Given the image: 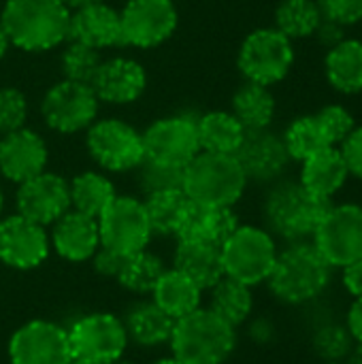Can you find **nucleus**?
<instances>
[{
	"label": "nucleus",
	"instance_id": "nucleus-1",
	"mask_svg": "<svg viewBox=\"0 0 362 364\" xmlns=\"http://www.w3.org/2000/svg\"><path fill=\"white\" fill-rule=\"evenodd\" d=\"M333 267L312 241L288 243L267 277L271 294L290 307L316 303L331 286Z\"/></svg>",
	"mask_w": 362,
	"mask_h": 364
},
{
	"label": "nucleus",
	"instance_id": "nucleus-2",
	"mask_svg": "<svg viewBox=\"0 0 362 364\" xmlns=\"http://www.w3.org/2000/svg\"><path fill=\"white\" fill-rule=\"evenodd\" d=\"M0 21L13 47L41 53L68 41L70 9L62 0H6Z\"/></svg>",
	"mask_w": 362,
	"mask_h": 364
},
{
	"label": "nucleus",
	"instance_id": "nucleus-3",
	"mask_svg": "<svg viewBox=\"0 0 362 364\" xmlns=\"http://www.w3.org/2000/svg\"><path fill=\"white\" fill-rule=\"evenodd\" d=\"M329 209L331 200L309 194L301 181L277 179L262 203L265 228L286 243L312 241Z\"/></svg>",
	"mask_w": 362,
	"mask_h": 364
},
{
	"label": "nucleus",
	"instance_id": "nucleus-4",
	"mask_svg": "<svg viewBox=\"0 0 362 364\" xmlns=\"http://www.w3.org/2000/svg\"><path fill=\"white\" fill-rule=\"evenodd\" d=\"M169 346L183 364H224L237 348V328L209 307H198L175 320Z\"/></svg>",
	"mask_w": 362,
	"mask_h": 364
},
{
	"label": "nucleus",
	"instance_id": "nucleus-5",
	"mask_svg": "<svg viewBox=\"0 0 362 364\" xmlns=\"http://www.w3.org/2000/svg\"><path fill=\"white\" fill-rule=\"evenodd\" d=\"M247 188L239 160L230 154L198 151L183 168L181 190L203 207H235Z\"/></svg>",
	"mask_w": 362,
	"mask_h": 364
},
{
	"label": "nucleus",
	"instance_id": "nucleus-6",
	"mask_svg": "<svg viewBox=\"0 0 362 364\" xmlns=\"http://www.w3.org/2000/svg\"><path fill=\"white\" fill-rule=\"evenodd\" d=\"M277 254L275 237L267 228L241 224L222 245L224 275L254 288L267 282Z\"/></svg>",
	"mask_w": 362,
	"mask_h": 364
},
{
	"label": "nucleus",
	"instance_id": "nucleus-7",
	"mask_svg": "<svg viewBox=\"0 0 362 364\" xmlns=\"http://www.w3.org/2000/svg\"><path fill=\"white\" fill-rule=\"evenodd\" d=\"M292 64V41L275 28H258L250 32L237 55V66L245 81H254L267 87L280 83L290 73Z\"/></svg>",
	"mask_w": 362,
	"mask_h": 364
},
{
	"label": "nucleus",
	"instance_id": "nucleus-8",
	"mask_svg": "<svg viewBox=\"0 0 362 364\" xmlns=\"http://www.w3.org/2000/svg\"><path fill=\"white\" fill-rule=\"evenodd\" d=\"M85 147L92 160L107 173H130L145 158L141 132L117 117L96 119L85 130Z\"/></svg>",
	"mask_w": 362,
	"mask_h": 364
},
{
	"label": "nucleus",
	"instance_id": "nucleus-9",
	"mask_svg": "<svg viewBox=\"0 0 362 364\" xmlns=\"http://www.w3.org/2000/svg\"><path fill=\"white\" fill-rule=\"evenodd\" d=\"M68 331L73 360L85 364H113L124 358L128 335L124 322L107 311L81 316Z\"/></svg>",
	"mask_w": 362,
	"mask_h": 364
},
{
	"label": "nucleus",
	"instance_id": "nucleus-10",
	"mask_svg": "<svg viewBox=\"0 0 362 364\" xmlns=\"http://www.w3.org/2000/svg\"><path fill=\"white\" fill-rule=\"evenodd\" d=\"M100 100L92 85L62 79L51 85L41 100L45 124L60 134L85 132L98 119Z\"/></svg>",
	"mask_w": 362,
	"mask_h": 364
},
{
	"label": "nucleus",
	"instance_id": "nucleus-11",
	"mask_svg": "<svg viewBox=\"0 0 362 364\" xmlns=\"http://www.w3.org/2000/svg\"><path fill=\"white\" fill-rule=\"evenodd\" d=\"M312 243L333 269L362 260V205H331Z\"/></svg>",
	"mask_w": 362,
	"mask_h": 364
},
{
	"label": "nucleus",
	"instance_id": "nucleus-12",
	"mask_svg": "<svg viewBox=\"0 0 362 364\" xmlns=\"http://www.w3.org/2000/svg\"><path fill=\"white\" fill-rule=\"evenodd\" d=\"M100 245L122 256L147 250L151 241V226L145 205L134 196H115V200L98 215Z\"/></svg>",
	"mask_w": 362,
	"mask_h": 364
},
{
	"label": "nucleus",
	"instance_id": "nucleus-13",
	"mask_svg": "<svg viewBox=\"0 0 362 364\" xmlns=\"http://www.w3.org/2000/svg\"><path fill=\"white\" fill-rule=\"evenodd\" d=\"M122 45L151 49L169 41L179 23L173 0H128L119 11Z\"/></svg>",
	"mask_w": 362,
	"mask_h": 364
},
{
	"label": "nucleus",
	"instance_id": "nucleus-14",
	"mask_svg": "<svg viewBox=\"0 0 362 364\" xmlns=\"http://www.w3.org/2000/svg\"><path fill=\"white\" fill-rule=\"evenodd\" d=\"M143 136L145 158L186 168L201 151L196 119L190 115H166L147 126Z\"/></svg>",
	"mask_w": 362,
	"mask_h": 364
},
{
	"label": "nucleus",
	"instance_id": "nucleus-15",
	"mask_svg": "<svg viewBox=\"0 0 362 364\" xmlns=\"http://www.w3.org/2000/svg\"><path fill=\"white\" fill-rule=\"evenodd\" d=\"M11 364H70L68 331L49 320H32L9 339Z\"/></svg>",
	"mask_w": 362,
	"mask_h": 364
},
{
	"label": "nucleus",
	"instance_id": "nucleus-16",
	"mask_svg": "<svg viewBox=\"0 0 362 364\" xmlns=\"http://www.w3.org/2000/svg\"><path fill=\"white\" fill-rule=\"evenodd\" d=\"M51 250L45 226L13 213L0 218V262L15 271H32L41 267Z\"/></svg>",
	"mask_w": 362,
	"mask_h": 364
},
{
	"label": "nucleus",
	"instance_id": "nucleus-17",
	"mask_svg": "<svg viewBox=\"0 0 362 364\" xmlns=\"http://www.w3.org/2000/svg\"><path fill=\"white\" fill-rule=\"evenodd\" d=\"M15 209L19 215L45 228L51 226L70 209L68 181L58 173L43 171L41 175L17 186Z\"/></svg>",
	"mask_w": 362,
	"mask_h": 364
},
{
	"label": "nucleus",
	"instance_id": "nucleus-18",
	"mask_svg": "<svg viewBox=\"0 0 362 364\" xmlns=\"http://www.w3.org/2000/svg\"><path fill=\"white\" fill-rule=\"evenodd\" d=\"M235 158L239 160L247 181L258 183H275L282 179L292 160L284 139L269 128L247 130Z\"/></svg>",
	"mask_w": 362,
	"mask_h": 364
},
{
	"label": "nucleus",
	"instance_id": "nucleus-19",
	"mask_svg": "<svg viewBox=\"0 0 362 364\" xmlns=\"http://www.w3.org/2000/svg\"><path fill=\"white\" fill-rule=\"evenodd\" d=\"M49 149L32 128H19L0 139V175L11 183H23L47 171Z\"/></svg>",
	"mask_w": 362,
	"mask_h": 364
},
{
	"label": "nucleus",
	"instance_id": "nucleus-20",
	"mask_svg": "<svg viewBox=\"0 0 362 364\" xmlns=\"http://www.w3.org/2000/svg\"><path fill=\"white\" fill-rule=\"evenodd\" d=\"M147 87V73L141 62L126 55H115L102 60L92 90L100 102L109 105H130L143 96Z\"/></svg>",
	"mask_w": 362,
	"mask_h": 364
},
{
	"label": "nucleus",
	"instance_id": "nucleus-21",
	"mask_svg": "<svg viewBox=\"0 0 362 364\" xmlns=\"http://www.w3.org/2000/svg\"><path fill=\"white\" fill-rule=\"evenodd\" d=\"M49 241L60 258L68 262H87L100 247L98 220L68 209L51 224Z\"/></svg>",
	"mask_w": 362,
	"mask_h": 364
},
{
	"label": "nucleus",
	"instance_id": "nucleus-22",
	"mask_svg": "<svg viewBox=\"0 0 362 364\" xmlns=\"http://www.w3.org/2000/svg\"><path fill=\"white\" fill-rule=\"evenodd\" d=\"M68 41L83 43L98 51L122 45L119 11L109 6L105 0L70 11Z\"/></svg>",
	"mask_w": 362,
	"mask_h": 364
},
{
	"label": "nucleus",
	"instance_id": "nucleus-23",
	"mask_svg": "<svg viewBox=\"0 0 362 364\" xmlns=\"http://www.w3.org/2000/svg\"><path fill=\"white\" fill-rule=\"evenodd\" d=\"M173 269L190 277L203 292H207L224 277L222 247L205 243V241L181 239L177 241Z\"/></svg>",
	"mask_w": 362,
	"mask_h": 364
},
{
	"label": "nucleus",
	"instance_id": "nucleus-24",
	"mask_svg": "<svg viewBox=\"0 0 362 364\" xmlns=\"http://www.w3.org/2000/svg\"><path fill=\"white\" fill-rule=\"evenodd\" d=\"M301 164V186L322 200H331L350 177L348 166L337 147H326L303 160Z\"/></svg>",
	"mask_w": 362,
	"mask_h": 364
},
{
	"label": "nucleus",
	"instance_id": "nucleus-25",
	"mask_svg": "<svg viewBox=\"0 0 362 364\" xmlns=\"http://www.w3.org/2000/svg\"><path fill=\"white\" fill-rule=\"evenodd\" d=\"M122 322L128 341L141 348H160L169 343L175 328V320L166 311H162L154 301H141L132 305Z\"/></svg>",
	"mask_w": 362,
	"mask_h": 364
},
{
	"label": "nucleus",
	"instance_id": "nucleus-26",
	"mask_svg": "<svg viewBox=\"0 0 362 364\" xmlns=\"http://www.w3.org/2000/svg\"><path fill=\"white\" fill-rule=\"evenodd\" d=\"M239 226L241 224L233 207H203L192 203V209L188 213V220L177 241L190 239V241H205L222 247Z\"/></svg>",
	"mask_w": 362,
	"mask_h": 364
},
{
	"label": "nucleus",
	"instance_id": "nucleus-27",
	"mask_svg": "<svg viewBox=\"0 0 362 364\" xmlns=\"http://www.w3.org/2000/svg\"><path fill=\"white\" fill-rule=\"evenodd\" d=\"M145 213L151 226V235L158 237H179L188 213L192 209V200L183 190H166L158 194H149L143 200Z\"/></svg>",
	"mask_w": 362,
	"mask_h": 364
},
{
	"label": "nucleus",
	"instance_id": "nucleus-28",
	"mask_svg": "<svg viewBox=\"0 0 362 364\" xmlns=\"http://www.w3.org/2000/svg\"><path fill=\"white\" fill-rule=\"evenodd\" d=\"M203 290L177 269H166L151 290V301L166 311L173 320H179L201 307Z\"/></svg>",
	"mask_w": 362,
	"mask_h": 364
},
{
	"label": "nucleus",
	"instance_id": "nucleus-29",
	"mask_svg": "<svg viewBox=\"0 0 362 364\" xmlns=\"http://www.w3.org/2000/svg\"><path fill=\"white\" fill-rule=\"evenodd\" d=\"M196 132L201 151L235 156L247 130L230 111H209L196 117Z\"/></svg>",
	"mask_w": 362,
	"mask_h": 364
},
{
	"label": "nucleus",
	"instance_id": "nucleus-30",
	"mask_svg": "<svg viewBox=\"0 0 362 364\" xmlns=\"http://www.w3.org/2000/svg\"><path fill=\"white\" fill-rule=\"evenodd\" d=\"M329 83L341 94L362 92V41L344 38L331 47L324 60Z\"/></svg>",
	"mask_w": 362,
	"mask_h": 364
},
{
	"label": "nucleus",
	"instance_id": "nucleus-31",
	"mask_svg": "<svg viewBox=\"0 0 362 364\" xmlns=\"http://www.w3.org/2000/svg\"><path fill=\"white\" fill-rule=\"evenodd\" d=\"M68 188H70V209L96 220L117 196L113 181L98 171H83L75 175Z\"/></svg>",
	"mask_w": 362,
	"mask_h": 364
},
{
	"label": "nucleus",
	"instance_id": "nucleus-32",
	"mask_svg": "<svg viewBox=\"0 0 362 364\" xmlns=\"http://www.w3.org/2000/svg\"><path fill=\"white\" fill-rule=\"evenodd\" d=\"M233 115L243 124L245 130L269 128L275 117V96L267 85L245 81L233 94Z\"/></svg>",
	"mask_w": 362,
	"mask_h": 364
},
{
	"label": "nucleus",
	"instance_id": "nucleus-33",
	"mask_svg": "<svg viewBox=\"0 0 362 364\" xmlns=\"http://www.w3.org/2000/svg\"><path fill=\"white\" fill-rule=\"evenodd\" d=\"M209 309L213 314H218L222 320H226L230 326L237 328V326L245 324L254 311L252 288L224 275L209 290Z\"/></svg>",
	"mask_w": 362,
	"mask_h": 364
},
{
	"label": "nucleus",
	"instance_id": "nucleus-34",
	"mask_svg": "<svg viewBox=\"0 0 362 364\" xmlns=\"http://www.w3.org/2000/svg\"><path fill=\"white\" fill-rule=\"evenodd\" d=\"M164 271H166V267L160 256H156L147 250H141V252L124 256V262H122V269H119L115 282L124 290L143 296V294H151V290L156 288V284Z\"/></svg>",
	"mask_w": 362,
	"mask_h": 364
},
{
	"label": "nucleus",
	"instance_id": "nucleus-35",
	"mask_svg": "<svg viewBox=\"0 0 362 364\" xmlns=\"http://www.w3.org/2000/svg\"><path fill=\"white\" fill-rule=\"evenodd\" d=\"M322 21L318 0H282L275 9V30L290 41L314 36Z\"/></svg>",
	"mask_w": 362,
	"mask_h": 364
},
{
	"label": "nucleus",
	"instance_id": "nucleus-36",
	"mask_svg": "<svg viewBox=\"0 0 362 364\" xmlns=\"http://www.w3.org/2000/svg\"><path fill=\"white\" fill-rule=\"evenodd\" d=\"M284 145L290 154L292 160H307L312 158L314 154L331 147L326 143V136L316 119V115H303V117H297L284 132Z\"/></svg>",
	"mask_w": 362,
	"mask_h": 364
},
{
	"label": "nucleus",
	"instance_id": "nucleus-37",
	"mask_svg": "<svg viewBox=\"0 0 362 364\" xmlns=\"http://www.w3.org/2000/svg\"><path fill=\"white\" fill-rule=\"evenodd\" d=\"M354 343L356 341L346 322L326 320L312 333V350L322 363H346Z\"/></svg>",
	"mask_w": 362,
	"mask_h": 364
},
{
	"label": "nucleus",
	"instance_id": "nucleus-38",
	"mask_svg": "<svg viewBox=\"0 0 362 364\" xmlns=\"http://www.w3.org/2000/svg\"><path fill=\"white\" fill-rule=\"evenodd\" d=\"M100 64H102L100 51L92 49L83 43H77V41H68V45L64 47V51L60 55L62 79L77 81V83L92 85Z\"/></svg>",
	"mask_w": 362,
	"mask_h": 364
},
{
	"label": "nucleus",
	"instance_id": "nucleus-39",
	"mask_svg": "<svg viewBox=\"0 0 362 364\" xmlns=\"http://www.w3.org/2000/svg\"><path fill=\"white\" fill-rule=\"evenodd\" d=\"M134 173H137V186L145 196L166 190H181L183 186V168L156 162L149 158H143V162L134 168Z\"/></svg>",
	"mask_w": 362,
	"mask_h": 364
},
{
	"label": "nucleus",
	"instance_id": "nucleus-40",
	"mask_svg": "<svg viewBox=\"0 0 362 364\" xmlns=\"http://www.w3.org/2000/svg\"><path fill=\"white\" fill-rule=\"evenodd\" d=\"M28 98L21 90L4 85L0 87V134L15 132L28 122Z\"/></svg>",
	"mask_w": 362,
	"mask_h": 364
},
{
	"label": "nucleus",
	"instance_id": "nucleus-41",
	"mask_svg": "<svg viewBox=\"0 0 362 364\" xmlns=\"http://www.w3.org/2000/svg\"><path fill=\"white\" fill-rule=\"evenodd\" d=\"M324 136H326V143L331 147H337L341 145V141L356 128V122H354V115L341 107V105H329V107H322L318 113H314Z\"/></svg>",
	"mask_w": 362,
	"mask_h": 364
},
{
	"label": "nucleus",
	"instance_id": "nucleus-42",
	"mask_svg": "<svg viewBox=\"0 0 362 364\" xmlns=\"http://www.w3.org/2000/svg\"><path fill=\"white\" fill-rule=\"evenodd\" d=\"M322 17L341 26H354L362 21V0H318Z\"/></svg>",
	"mask_w": 362,
	"mask_h": 364
},
{
	"label": "nucleus",
	"instance_id": "nucleus-43",
	"mask_svg": "<svg viewBox=\"0 0 362 364\" xmlns=\"http://www.w3.org/2000/svg\"><path fill=\"white\" fill-rule=\"evenodd\" d=\"M341 158L348 166V173L356 179H362V126L354 128L339 145Z\"/></svg>",
	"mask_w": 362,
	"mask_h": 364
},
{
	"label": "nucleus",
	"instance_id": "nucleus-44",
	"mask_svg": "<svg viewBox=\"0 0 362 364\" xmlns=\"http://www.w3.org/2000/svg\"><path fill=\"white\" fill-rule=\"evenodd\" d=\"M122 262H124V256L113 252V250H107V247H98L96 254L92 256V267L94 271L100 275V277H111L115 279L119 269H122Z\"/></svg>",
	"mask_w": 362,
	"mask_h": 364
},
{
	"label": "nucleus",
	"instance_id": "nucleus-45",
	"mask_svg": "<svg viewBox=\"0 0 362 364\" xmlns=\"http://www.w3.org/2000/svg\"><path fill=\"white\" fill-rule=\"evenodd\" d=\"M314 36H316L326 49H331V47L339 45V43L346 38V26H341V23H337V21H333V19L322 17V21H320V26L316 28Z\"/></svg>",
	"mask_w": 362,
	"mask_h": 364
},
{
	"label": "nucleus",
	"instance_id": "nucleus-46",
	"mask_svg": "<svg viewBox=\"0 0 362 364\" xmlns=\"http://www.w3.org/2000/svg\"><path fill=\"white\" fill-rule=\"evenodd\" d=\"M341 284L344 290L352 296V299H361L362 296V260H356L348 267L341 269Z\"/></svg>",
	"mask_w": 362,
	"mask_h": 364
},
{
	"label": "nucleus",
	"instance_id": "nucleus-47",
	"mask_svg": "<svg viewBox=\"0 0 362 364\" xmlns=\"http://www.w3.org/2000/svg\"><path fill=\"white\" fill-rule=\"evenodd\" d=\"M346 326L352 333L354 341L362 343V296L352 301V305L348 309V316H346Z\"/></svg>",
	"mask_w": 362,
	"mask_h": 364
},
{
	"label": "nucleus",
	"instance_id": "nucleus-48",
	"mask_svg": "<svg viewBox=\"0 0 362 364\" xmlns=\"http://www.w3.org/2000/svg\"><path fill=\"white\" fill-rule=\"evenodd\" d=\"M252 337L258 343H267V341H271L275 337V326L269 320H256L252 324Z\"/></svg>",
	"mask_w": 362,
	"mask_h": 364
},
{
	"label": "nucleus",
	"instance_id": "nucleus-49",
	"mask_svg": "<svg viewBox=\"0 0 362 364\" xmlns=\"http://www.w3.org/2000/svg\"><path fill=\"white\" fill-rule=\"evenodd\" d=\"M346 364H362V343H354V348L350 350L348 358H346Z\"/></svg>",
	"mask_w": 362,
	"mask_h": 364
},
{
	"label": "nucleus",
	"instance_id": "nucleus-50",
	"mask_svg": "<svg viewBox=\"0 0 362 364\" xmlns=\"http://www.w3.org/2000/svg\"><path fill=\"white\" fill-rule=\"evenodd\" d=\"M9 47H11V41H9V36H6V30H4V26H2V21H0V60L6 55Z\"/></svg>",
	"mask_w": 362,
	"mask_h": 364
},
{
	"label": "nucleus",
	"instance_id": "nucleus-51",
	"mask_svg": "<svg viewBox=\"0 0 362 364\" xmlns=\"http://www.w3.org/2000/svg\"><path fill=\"white\" fill-rule=\"evenodd\" d=\"M70 11H75V9H81V6H87V4H92V2H100V0H62Z\"/></svg>",
	"mask_w": 362,
	"mask_h": 364
},
{
	"label": "nucleus",
	"instance_id": "nucleus-52",
	"mask_svg": "<svg viewBox=\"0 0 362 364\" xmlns=\"http://www.w3.org/2000/svg\"><path fill=\"white\" fill-rule=\"evenodd\" d=\"M154 364H183L181 360H177L175 356H171V358H160V360H156Z\"/></svg>",
	"mask_w": 362,
	"mask_h": 364
},
{
	"label": "nucleus",
	"instance_id": "nucleus-53",
	"mask_svg": "<svg viewBox=\"0 0 362 364\" xmlns=\"http://www.w3.org/2000/svg\"><path fill=\"white\" fill-rule=\"evenodd\" d=\"M2 211H4V192L0 188V218H2Z\"/></svg>",
	"mask_w": 362,
	"mask_h": 364
},
{
	"label": "nucleus",
	"instance_id": "nucleus-54",
	"mask_svg": "<svg viewBox=\"0 0 362 364\" xmlns=\"http://www.w3.org/2000/svg\"><path fill=\"white\" fill-rule=\"evenodd\" d=\"M113 364H137V363H132V360H124V358H119V360H115Z\"/></svg>",
	"mask_w": 362,
	"mask_h": 364
},
{
	"label": "nucleus",
	"instance_id": "nucleus-55",
	"mask_svg": "<svg viewBox=\"0 0 362 364\" xmlns=\"http://www.w3.org/2000/svg\"><path fill=\"white\" fill-rule=\"evenodd\" d=\"M70 364H85V363H79V360H73V363Z\"/></svg>",
	"mask_w": 362,
	"mask_h": 364
},
{
	"label": "nucleus",
	"instance_id": "nucleus-56",
	"mask_svg": "<svg viewBox=\"0 0 362 364\" xmlns=\"http://www.w3.org/2000/svg\"><path fill=\"white\" fill-rule=\"evenodd\" d=\"M322 364H346V363H322Z\"/></svg>",
	"mask_w": 362,
	"mask_h": 364
}]
</instances>
